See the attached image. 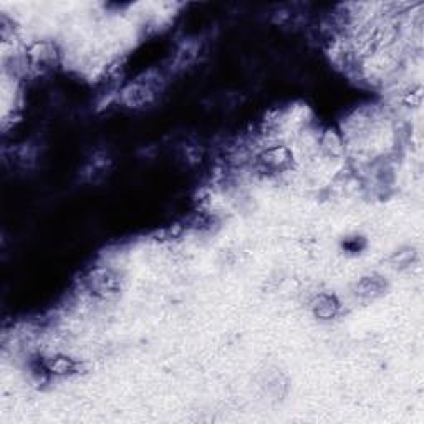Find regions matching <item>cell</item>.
<instances>
[{
	"label": "cell",
	"mask_w": 424,
	"mask_h": 424,
	"mask_svg": "<svg viewBox=\"0 0 424 424\" xmlns=\"http://www.w3.org/2000/svg\"><path fill=\"white\" fill-rule=\"evenodd\" d=\"M311 311L318 320H333L339 315L340 311V302L336 300L333 295L328 293H320L318 297H315V300L311 302Z\"/></svg>",
	"instance_id": "4"
},
{
	"label": "cell",
	"mask_w": 424,
	"mask_h": 424,
	"mask_svg": "<svg viewBox=\"0 0 424 424\" xmlns=\"http://www.w3.org/2000/svg\"><path fill=\"white\" fill-rule=\"evenodd\" d=\"M86 287L95 297L98 298H111L118 295L121 288L120 274L111 267H93L85 277Z\"/></svg>",
	"instance_id": "1"
},
{
	"label": "cell",
	"mask_w": 424,
	"mask_h": 424,
	"mask_svg": "<svg viewBox=\"0 0 424 424\" xmlns=\"http://www.w3.org/2000/svg\"><path fill=\"white\" fill-rule=\"evenodd\" d=\"M382 290H383L382 280H378L376 277H365V279L360 280V284L357 285V293L365 298H371V297L378 295Z\"/></svg>",
	"instance_id": "6"
},
{
	"label": "cell",
	"mask_w": 424,
	"mask_h": 424,
	"mask_svg": "<svg viewBox=\"0 0 424 424\" xmlns=\"http://www.w3.org/2000/svg\"><path fill=\"white\" fill-rule=\"evenodd\" d=\"M293 161V153L288 146L285 145H270L262 149L259 154V163L267 170H284Z\"/></svg>",
	"instance_id": "2"
},
{
	"label": "cell",
	"mask_w": 424,
	"mask_h": 424,
	"mask_svg": "<svg viewBox=\"0 0 424 424\" xmlns=\"http://www.w3.org/2000/svg\"><path fill=\"white\" fill-rule=\"evenodd\" d=\"M27 58L32 67L49 68L57 58V50L49 42H33L27 49Z\"/></svg>",
	"instance_id": "3"
},
{
	"label": "cell",
	"mask_w": 424,
	"mask_h": 424,
	"mask_svg": "<svg viewBox=\"0 0 424 424\" xmlns=\"http://www.w3.org/2000/svg\"><path fill=\"white\" fill-rule=\"evenodd\" d=\"M78 361L67 354H54L45 360V370L54 376H68L76 373Z\"/></svg>",
	"instance_id": "5"
},
{
	"label": "cell",
	"mask_w": 424,
	"mask_h": 424,
	"mask_svg": "<svg viewBox=\"0 0 424 424\" xmlns=\"http://www.w3.org/2000/svg\"><path fill=\"white\" fill-rule=\"evenodd\" d=\"M423 99V88L416 86V88H411L403 95V103L406 106H419Z\"/></svg>",
	"instance_id": "7"
}]
</instances>
